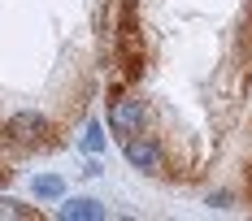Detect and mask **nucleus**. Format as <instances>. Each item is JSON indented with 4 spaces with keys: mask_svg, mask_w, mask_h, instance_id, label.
<instances>
[{
    "mask_svg": "<svg viewBox=\"0 0 252 221\" xmlns=\"http://www.w3.org/2000/svg\"><path fill=\"white\" fill-rule=\"evenodd\" d=\"M144 126H148V109H144V100H135V96L109 100V130H113V139H118V143L135 139Z\"/></svg>",
    "mask_w": 252,
    "mask_h": 221,
    "instance_id": "1",
    "label": "nucleus"
},
{
    "mask_svg": "<svg viewBox=\"0 0 252 221\" xmlns=\"http://www.w3.org/2000/svg\"><path fill=\"white\" fill-rule=\"evenodd\" d=\"M122 152H126V161H130L139 173H161L165 169V152H161V143H157L152 135H144V130H139L135 139H126Z\"/></svg>",
    "mask_w": 252,
    "mask_h": 221,
    "instance_id": "3",
    "label": "nucleus"
},
{
    "mask_svg": "<svg viewBox=\"0 0 252 221\" xmlns=\"http://www.w3.org/2000/svg\"><path fill=\"white\" fill-rule=\"evenodd\" d=\"M0 217H18V221H31V217H35V208H26V204H18L13 195H4V199H0Z\"/></svg>",
    "mask_w": 252,
    "mask_h": 221,
    "instance_id": "7",
    "label": "nucleus"
},
{
    "mask_svg": "<svg viewBox=\"0 0 252 221\" xmlns=\"http://www.w3.org/2000/svg\"><path fill=\"white\" fill-rule=\"evenodd\" d=\"M31 191H35V199H48V204H57V199L65 195V182H61L57 173H39Z\"/></svg>",
    "mask_w": 252,
    "mask_h": 221,
    "instance_id": "5",
    "label": "nucleus"
},
{
    "mask_svg": "<svg viewBox=\"0 0 252 221\" xmlns=\"http://www.w3.org/2000/svg\"><path fill=\"white\" fill-rule=\"evenodd\" d=\"M209 204H213V208H230V195H226V191H213Z\"/></svg>",
    "mask_w": 252,
    "mask_h": 221,
    "instance_id": "8",
    "label": "nucleus"
},
{
    "mask_svg": "<svg viewBox=\"0 0 252 221\" xmlns=\"http://www.w3.org/2000/svg\"><path fill=\"white\" fill-rule=\"evenodd\" d=\"M44 135H48V117L35 113V109H22V113H13V117L4 122V139L13 147H39Z\"/></svg>",
    "mask_w": 252,
    "mask_h": 221,
    "instance_id": "2",
    "label": "nucleus"
},
{
    "mask_svg": "<svg viewBox=\"0 0 252 221\" xmlns=\"http://www.w3.org/2000/svg\"><path fill=\"white\" fill-rule=\"evenodd\" d=\"M83 152H104V126L100 122H87V130H83Z\"/></svg>",
    "mask_w": 252,
    "mask_h": 221,
    "instance_id": "6",
    "label": "nucleus"
},
{
    "mask_svg": "<svg viewBox=\"0 0 252 221\" xmlns=\"http://www.w3.org/2000/svg\"><path fill=\"white\" fill-rule=\"evenodd\" d=\"M65 221H100L104 217V208H100V199H92V195H74V199H65L61 195V208H57Z\"/></svg>",
    "mask_w": 252,
    "mask_h": 221,
    "instance_id": "4",
    "label": "nucleus"
}]
</instances>
